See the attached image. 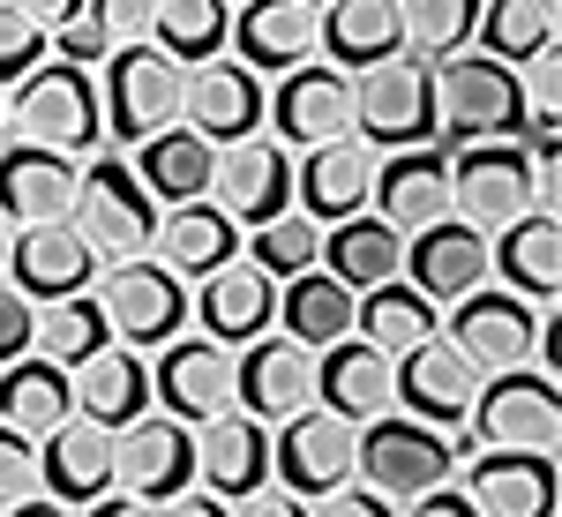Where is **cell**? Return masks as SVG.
I'll return each mask as SVG.
<instances>
[{"label":"cell","mask_w":562,"mask_h":517,"mask_svg":"<svg viewBox=\"0 0 562 517\" xmlns=\"http://www.w3.org/2000/svg\"><path fill=\"white\" fill-rule=\"evenodd\" d=\"M262 128H270V143H301V150L352 135V76H338L330 60H307L293 76H278L270 105H262Z\"/></svg>","instance_id":"d6986e66"},{"label":"cell","mask_w":562,"mask_h":517,"mask_svg":"<svg viewBox=\"0 0 562 517\" xmlns=\"http://www.w3.org/2000/svg\"><path fill=\"white\" fill-rule=\"evenodd\" d=\"M60 420H76V375L53 368V360H38V352L8 360V368H0V428L45 442Z\"/></svg>","instance_id":"836d02e7"},{"label":"cell","mask_w":562,"mask_h":517,"mask_svg":"<svg viewBox=\"0 0 562 517\" xmlns=\"http://www.w3.org/2000/svg\"><path fill=\"white\" fill-rule=\"evenodd\" d=\"M307 517H397V510H390V503L375 495V487H360V480H346V487L315 495V503H307Z\"/></svg>","instance_id":"681fc988"},{"label":"cell","mask_w":562,"mask_h":517,"mask_svg":"<svg viewBox=\"0 0 562 517\" xmlns=\"http://www.w3.org/2000/svg\"><path fill=\"white\" fill-rule=\"evenodd\" d=\"M76 413L98 428H128L135 413H150V360L128 345H105L76 368Z\"/></svg>","instance_id":"e575fe53"},{"label":"cell","mask_w":562,"mask_h":517,"mask_svg":"<svg viewBox=\"0 0 562 517\" xmlns=\"http://www.w3.org/2000/svg\"><path fill=\"white\" fill-rule=\"evenodd\" d=\"M188 323H203V338H217V345H248L278 323V285L262 278L256 262H225V270H211L195 285Z\"/></svg>","instance_id":"f1b7e54d"},{"label":"cell","mask_w":562,"mask_h":517,"mask_svg":"<svg viewBox=\"0 0 562 517\" xmlns=\"http://www.w3.org/2000/svg\"><path fill=\"white\" fill-rule=\"evenodd\" d=\"M225 38H233V0H158V15H150V45L180 68L217 60Z\"/></svg>","instance_id":"f35d334b"},{"label":"cell","mask_w":562,"mask_h":517,"mask_svg":"<svg viewBox=\"0 0 562 517\" xmlns=\"http://www.w3.org/2000/svg\"><path fill=\"white\" fill-rule=\"evenodd\" d=\"M38 487L53 503H98V495H113V428H98V420H60V428L38 442Z\"/></svg>","instance_id":"f546056e"},{"label":"cell","mask_w":562,"mask_h":517,"mask_svg":"<svg viewBox=\"0 0 562 517\" xmlns=\"http://www.w3.org/2000/svg\"><path fill=\"white\" fill-rule=\"evenodd\" d=\"M195 487H211L217 503H240L270 487V428L248 420L240 405L195 428Z\"/></svg>","instance_id":"cb8c5ba5"},{"label":"cell","mask_w":562,"mask_h":517,"mask_svg":"<svg viewBox=\"0 0 562 517\" xmlns=\"http://www.w3.org/2000/svg\"><path fill=\"white\" fill-rule=\"evenodd\" d=\"M135 180L150 188V203H195V195H211V143L173 121L150 143H135Z\"/></svg>","instance_id":"8d00e7d4"},{"label":"cell","mask_w":562,"mask_h":517,"mask_svg":"<svg viewBox=\"0 0 562 517\" xmlns=\"http://www.w3.org/2000/svg\"><path fill=\"white\" fill-rule=\"evenodd\" d=\"M225 53L256 76H293L315 60V8L307 0H240Z\"/></svg>","instance_id":"603a6c76"},{"label":"cell","mask_w":562,"mask_h":517,"mask_svg":"<svg viewBox=\"0 0 562 517\" xmlns=\"http://www.w3.org/2000/svg\"><path fill=\"white\" fill-rule=\"evenodd\" d=\"M368 188H375V150L360 135H338L293 166V211H307L315 225H338V217L368 211Z\"/></svg>","instance_id":"484cf974"},{"label":"cell","mask_w":562,"mask_h":517,"mask_svg":"<svg viewBox=\"0 0 562 517\" xmlns=\"http://www.w3.org/2000/svg\"><path fill=\"white\" fill-rule=\"evenodd\" d=\"M31 330H38V301H23V293L0 278V368L31 352Z\"/></svg>","instance_id":"c3c4849f"},{"label":"cell","mask_w":562,"mask_h":517,"mask_svg":"<svg viewBox=\"0 0 562 517\" xmlns=\"http://www.w3.org/2000/svg\"><path fill=\"white\" fill-rule=\"evenodd\" d=\"M368 211L383 217V225H397V233H420L435 217H450V150H442V143H420V150L375 158Z\"/></svg>","instance_id":"7402d4cb"},{"label":"cell","mask_w":562,"mask_h":517,"mask_svg":"<svg viewBox=\"0 0 562 517\" xmlns=\"http://www.w3.org/2000/svg\"><path fill=\"white\" fill-rule=\"evenodd\" d=\"M113 487L135 503H173L195 487V428L173 413H135L128 428H113Z\"/></svg>","instance_id":"8fae6325"},{"label":"cell","mask_w":562,"mask_h":517,"mask_svg":"<svg viewBox=\"0 0 562 517\" xmlns=\"http://www.w3.org/2000/svg\"><path fill=\"white\" fill-rule=\"evenodd\" d=\"M518 113H525V143H555L562 128V60H555V45H540L532 60L518 68Z\"/></svg>","instance_id":"ee69618b"},{"label":"cell","mask_w":562,"mask_h":517,"mask_svg":"<svg viewBox=\"0 0 562 517\" xmlns=\"http://www.w3.org/2000/svg\"><path fill=\"white\" fill-rule=\"evenodd\" d=\"M307 8H323V0H307Z\"/></svg>","instance_id":"94428289"},{"label":"cell","mask_w":562,"mask_h":517,"mask_svg":"<svg viewBox=\"0 0 562 517\" xmlns=\"http://www.w3.org/2000/svg\"><path fill=\"white\" fill-rule=\"evenodd\" d=\"M233 8H240V0H233Z\"/></svg>","instance_id":"6125c7cd"},{"label":"cell","mask_w":562,"mask_h":517,"mask_svg":"<svg viewBox=\"0 0 562 517\" xmlns=\"http://www.w3.org/2000/svg\"><path fill=\"white\" fill-rule=\"evenodd\" d=\"M8 517H76V510L53 503V495H31V503H8Z\"/></svg>","instance_id":"6f0895ef"},{"label":"cell","mask_w":562,"mask_h":517,"mask_svg":"<svg viewBox=\"0 0 562 517\" xmlns=\"http://www.w3.org/2000/svg\"><path fill=\"white\" fill-rule=\"evenodd\" d=\"M390 397H397V413H413L428 428H465V413H473V397H480V375H473V360L435 330V338H420L413 352L390 360Z\"/></svg>","instance_id":"5bb4252c"},{"label":"cell","mask_w":562,"mask_h":517,"mask_svg":"<svg viewBox=\"0 0 562 517\" xmlns=\"http://www.w3.org/2000/svg\"><path fill=\"white\" fill-rule=\"evenodd\" d=\"M487 278H503V293H518V301H555L562 293V217L525 211L518 225H503L487 240Z\"/></svg>","instance_id":"4dcf8cb0"},{"label":"cell","mask_w":562,"mask_h":517,"mask_svg":"<svg viewBox=\"0 0 562 517\" xmlns=\"http://www.w3.org/2000/svg\"><path fill=\"white\" fill-rule=\"evenodd\" d=\"M31 495H45L38 487V442L0 428V510H8V503H31Z\"/></svg>","instance_id":"bcb514c9"},{"label":"cell","mask_w":562,"mask_h":517,"mask_svg":"<svg viewBox=\"0 0 562 517\" xmlns=\"http://www.w3.org/2000/svg\"><path fill=\"white\" fill-rule=\"evenodd\" d=\"M352 330L375 345V352H413L420 338H435L442 330V315H435V301H420L405 278H390V285H368V293H352Z\"/></svg>","instance_id":"74e56055"},{"label":"cell","mask_w":562,"mask_h":517,"mask_svg":"<svg viewBox=\"0 0 562 517\" xmlns=\"http://www.w3.org/2000/svg\"><path fill=\"white\" fill-rule=\"evenodd\" d=\"M233 405H240L248 420H262V428L307 413V405H315V352L293 345L285 330H278V338H270V330L248 338L240 360H233Z\"/></svg>","instance_id":"2e32d148"},{"label":"cell","mask_w":562,"mask_h":517,"mask_svg":"<svg viewBox=\"0 0 562 517\" xmlns=\"http://www.w3.org/2000/svg\"><path fill=\"white\" fill-rule=\"evenodd\" d=\"M518 68L487 60V53H458L435 68V135L442 150L458 143H495V135H518Z\"/></svg>","instance_id":"8992f818"},{"label":"cell","mask_w":562,"mask_h":517,"mask_svg":"<svg viewBox=\"0 0 562 517\" xmlns=\"http://www.w3.org/2000/svg\"><path fill=\"white\" fill-rule=\"evenodd\" d=\"M105 345H113V330H105V315H98L90 293H68V301L38 307V330H31V352H38V360H53V368L76 375L90 352H105Z\"/></svg>","instance_id":"ab89813d"},{"label":"cell","mask_w":562,"mask_h":517,"mask_svg":"<svg viewBox=\"0 0 562 517\" xmlns=\"http://www.w3.org/2000/svg\"><path fill=\"white\" fill-rule=\"evenodd\" d=\"M315 405L338 413V420H352V428L397 413V397H390V352H375L360 330L338 338V345H323V352H315Z\"/></svg>","instance_id":"d4e9b609"},{"label":"cell","mask_w":562,"mask_h":517,"mask_svg":"<svg viewBox=\"0 0 562 517\" xmlns=\"http://www.w3.org/2000/svg\"><path fill=\"white\" fill-rule=\"evenodd\" d=\"M0 128H8V105H0Z\"/></svg>","instance_id":"91938a15"},{"label":"cell","mask_w":562,"mask_h":517,"mask_svg":"<svg viewBox=\"0 0 562 517\" xmlns=\"http://www.w3.org/2000/svg\"><path fill=\"white\" fill-rule=\"evenodd\" d=\"M540 323H548L540 301H518V293H503V285H480V293H465V301L450 307L442 338L473 360V375H510V368H532Z\"/></svg>","instance_id":"30bf717a"},{"label":"cell","mask_w":562,"mask_h":517,"mask_svg":"<svg viewBox=\"0 0 562 517\" xmlns=\"http://www.w3.org/2000/svg\"><path fill=\"white\" fill-rule=\"evenodd\" d=\"M150 405L188 420V428L233 413V345H217V338L158 345V360H150Z\"/></svg>","instance_id":"e0dca14e"},{"label":"cell","mask_w":562,"mask_h":517,"mask_svg":"<svg viewBox=\"0 0 562 517\" xmlns=\"http://www.w3.org/2000/svg\"><path fill=\"white\" fill-rule=\"evenodd\" d=\"M315 53H330L338 76H360L390 53H405V23L397 0H323L315 8Z\"/></svg>","instance_id":"1f68e13d"},{"label":"cell","mask_w":562,"mask_h":517,"mask_svg":"<svg viewBox=\"0 0 562 517\" xmlns=\"http://www.w3.org/2000/svg\"><path fill=\"white\" fill-rule=\"evenodd\" d=\"M8 8H15V15H31L45 38H53L60 23H76V15H83V0H8Z\"/></svg>","instance_id":"db71d44e"},{"label":"cell","mask_w":562,"mask_h":517,"mask_svg":"<svg viewBox=\"0 0 562 517\" xmlns=\"http://www.w3.org/2000/svg\"><path fill=\"white\" fill-rule=\"evenodd\" d=\"M473 38H480V53H487V60L525 68L540 45H555V0H487Z\"/></svg>","instance_id":"b9f144b4"},{"label":"cell","mask_w":562,"mask_h":517,"mask_svg":"<svg viewBox=\"0 0 562 517\" xmlns=\"http://www.w3.org/2000/svg\"><path fill=\"white\" fill-rule=\"evenodd\" d=\"M480 8H487V0H397L405 53H413V60H428V68L458 60V53L473 45V31H480Z\"/></svg>","instance_id":"60d3db41"},{"label":"cell","mask_w":562,"mask_h":517,"mask_svg":"<svg viewBox=\"0 0 562 517\" xmlns=\"http://www.w3.org/2000/svg\"><path fill=\"white\" fill-rule=\"evenodd\" d=\"M525 211H540V195H532V143L525 135L465 143L450 158V217H465L480 233H503Z\"/></svg>","instance_id":"52a82bcc"},{"label":"cell","mask_w":562,"mask_h":517,"mask_svg":"<svg viewBox=\"0 0 562 517\" xmlns=\"http://www.w3.org/2000/svg\"><path fill=\"white\" fill-rule=\"evenodd\" d=\"M98 113L113 143H150L158 128L180 121V60H166L158 45H113L105 76H98Z\"/></svg>","instance_id":"ba28073f"},{"label":"cell","mask_w":562,"mask_h":517,"mask_svg":"<svg viewBox=\"0 0 562 517\" xmlns=\"http://www.w3.org/2000/svg\"><path fill=\"white\" fill-rule=\"evenodd\" d=\"M45 45H53V38H45L38 23H31V15H15V8L0 0V83H23V76L45 60Z\"/></svg>","instance_id":"f6af8a7d"},{"label":"cell","mask_w":562,"mask_h":517,"mask_svg":"<svg viewBox=\"0 0 562 517\" xmlns=\"http://www.w3.org/2000/svg\"><path fill=\"white\" fill-rule=\"evenodd\" d=\"M83 517H158V503H135V495H98V503H83Z\"/></svg>","instance_id":"9f6ffc18"},{"label":"cell","mask_w":562,"mask_h":517,"mask_svg":"<svg viewBox=\"0 0 562 517\" xmlns=\"http://www.w3.org/2000/svg\"><path fill=\"white\" fill-rule=\"evenodd\" d=\"M233 517H307V503H301V495H285V487L270 480V487H256V495H240V510H233Z\"/></svg>","instance_id":"f5cc1de1"},{"label":"cell","mask_w":562,"mask_h":517,"mask_svg":"<svg viewBox=\"0 0 562 517\" xmlns=\"http://www.w3.org/2000/svg\"><path fill=\"white\" fill-rule=\"evenodd\" d=\"M352 135L375 150H420L435 143V68L413 53H390L352 76Z\"/></svg>","instance_id":"5b68a950"},{"label":"cell","mask_w":562,"mask_h":517,"mask_svg":"<svg viewBox=\"0 0 562 517\" xmlns=\"http://www.w3.org/2000/svg\"><path fill=\"white\" fill-rule=\"evenodd\" d=\"M397 517H480V510L465 503V487H458V480H442V487H428V495H413Z\"/></svg>","instance_id":"816d5d0a"},{"label":"cell","mask_w":562,"mask_h":517,"mask_svg":"<svg viewBox=\"0 0 562 517\" xmlns=\"http://www.w3.org/2000/svg\"><path fill=\"white\" fill-rule=\"evenodd\" d=\"M465 503L480 517H555V450H465Z\"/></svg>","instance_id":"ffe728a7"},{"label":"cell","mask_w":562,"mask_h":517,"mask_svg":"<svg viewBox=\"0 0 562 517\" xmlns=\"http://www.w3.org/2000/svg\"><path fill=\"white\" fill-rule=\"evenodd\" d=\"M68 225L90 240V256L98 262H135L150 256V233H158V203H150V188L135 180L128 158H90L83 180H76V211Z\"/></svg>","instance_id":"3957f363"},{"label":"cell","mask_w":562,"mask_h":517,"mask_svg":"<svg viewBox=\"0 0 562 517\" xmlns=\"http://www.w3.org/2000/svg\"><path fill=\"white\" fill-rule=\"evenodd\" d=\"M90 301H98V315H105L113 345H128V352H158V345H173L180 330H188V285H180L158 256L105 262Z\"/></svg>","instance_id":"277c9868"},{"label":"cell","mask_w":562,"mask_h":517,"mask_svg":"<svg viewBox=\"0 0 562 517\" xmlns=\"http://www.w3.org/2000/svg\"><path fill=\"white\" fill-rule=\"evenodd\" d=\"M211 188H217V211L256 233V225L293 211V158H285V143H270V135L217 143L211 150Z\"/></svg>","instance_id":"4fadbf2b"},{"label":"cell","mask_w":562,"mask_h":517,"mask_svg":"<svg viewBox=\"0 0 562 517\" xmlns=\"http://www.w3.org/2000/svg\"><path fill=\"white\" fill-rule=\"evenodd\" d=\"M278 330H285L293 345H307V352L352 338V293L330 278V270H301V278L278 285Z\"/></svg>","instance_id":"d590c367"},{"label":"cell","mask_w":562,"mask_h":517,"mask_svg":"<svg viewBox=\"0 0 562 517\" xmlns=\"http://www.w3.org/2000/svg\"><path fill=\"white\" fill-rule=\"evenodd\" d=\"M8 135L15 143H45V150H68L83 158L105 143V113H98V83L90 68H68V60H38L15 98H8Z\"/></svg>","instance_id":"7a4b0ae2"},{"label":"cell","mask_w":562,"mask_h":517,"mask_svg":"<svg viewBox=\"0 0 562 517\" xmlns=\"http://www.w3.org/2000/svg\"><path fill=\"white\" fill-rule=\"evenodd\" d=\"M262 105H270V83L256 68H240L233 53L180 68V128H195L211 150L240 143V135H262Z\"/></svg>","instance_id":"7c38bea8"},{"label":"cell","mask_w":562,"mask_h":517,"mask_svg":"<svg viewBox=\"0 0 562 517\" xmlns=\"http://www.w3.org/2000/svg\"><path fill=\"white\" fill-rule=\"evenodd\" d=\"M397 278L435 307H458L465 293L487 285V233L465 225V217H435L420 233H405V262H397Z\"/></svg>","instance_id":"ac0fdd59"},{"label":"cell","mask_w":562,"mask_h":517,"mask_svg":"<svg viewBox=\"0 0 562 517\" xmlns=\"http://www.w3.org/2000/svg\"><path fill=\"white\" fill-rule=\"evenodd\" d=\"M315 256H323V225H315L307 211L270 217V225H256V240H248V262H256L270 285H285V278L315 270Z\"/></svg>","instance_id":"7bdbcfd3"},{"label":"cell","mask_w":562,"mask_h":517,"mask_svg":"<svg viewBox=\"0 0 562 517\" xmlns=\"http://www.w3.org/2000/svg\"><path fill=\"white\" fill-rule=\"evenodd\" d=\"M270 480H278L285 495H301V503L346 487L352 480V420L323 413V405L278 420V435H270Z\"/></svg>","instance_id":"9a60e30c"},{"label":"cell","mask_w":562,"mask_h":517,"mask_svg":"<svg viewBox=\"0 0 562 517\" xmlns=\"http://www.w3.org/2000/svg\"><path fill=\"white\" fill-rule=\"evenodd\" d=\"M397 262H405V233L383 225L375 211H352V217H338V225H323V256H315V270H330L346 293L390 285Z\"/></svg>","instance_id":"d6a6232c"},{"label":"cell","mask_w":562,"mask_h":517,"mask_svg":"<svg viewBox=\"0 0 562 517\" xmlns=\"http://www.w3.org/2000/svg\"><path fill=\"white\" fill-rule=\"evenodd\" d=\"M465 442L473 450H555L562 442V397L555 375L540 368H510V375H480V397L465 413Z\"/></svg>","instance_id":"9c48e42d"},{"label":"cell","mask_w":562,"mask_h":517,"mask_svg":"<svg viewBox=\"0 0 562 517\" xmlns=\"http://www.w3.org/2000/svg\"><path fill=\"white\" fill-rule=\"evenodd\" d=\"M53 45H60V60H68V68H105V53H113V45H105V31H98L90 15L60 23V31H53Z\"/></svg>","instance_id":"f907efd6"},{"label":"cell","mask_w":562,"mask_h":517,"mask_svg":"<svg viewBox=\"0 0 562 517\" xmlns=\"http://www.w3.org/2000/svg\"><path fill=\"white\" fill-rule=\"evenodd\" d=\"M465 450H473L465 435L428 428L413 413H383V420L352 428V480L375 487L383 503H413V495H428V487H442V480L458 473Z\"/></svg>","instance_id":"6da1fadb"},{"label":"cell","mask_w":562,"mask_h":517,"mask_svg":"<svg viewBox=\"0 0 562 517\" xmlns=\"http://www.w3.org/2000/svg\"><path fill=\"white\" fill-rule=\"evenodd\" d=\"M98 278V256L90 240L68 225V217H45V225H15L8 233V285L23 301H68V293H90Z\"/></svg>","instance_id":"44dd1931"},{"label":"cell","mask_w":562,"mask_h":517,"mask_svg":"<svg viewBox=\"0 0 562 517\" xmlns=\"http://www.w3.org/2000/svg\"><path fill=\"white\" fill-rule=\"evenodd\" d=\"M76 180H83V166H76L68 150L8 143V150H0V217H8V225L68 217V211H76Z\"/></svg>","instance_id":"4316f807"},{"label":"cell","mask_w":562,"mask_h":517,"mask_svg":"<svg viewBox=\"0 0 562 517\" xmlns=\"http://www.w3.org/2000/svg\"><path fill=\"white\" fill-rule=\"evenodd\" d=\"M0 278H8V233H0Z\"/></svg>","instance_id":"680465c9"},{"label":"cell","mask_w":562,"mask_h":517,"mask_svg":"<svg viewBox=\"0 0 562 517\" xmlns=\"http://www.w3.org/2000/svg\"><path fill=\"white\" fill-rule=\"evenodd\" d=\"M158 517H233V503H217L211 487H188L173 503H158Z\"/></svg>","instance_id":"11a10c76"},{"label":"cell","mask_w":562,"mask_h":517,"mask_svg":"<svg viewBox=\"0 0 562 517\" xmlns=\"http://www.w3.org/2000/svg\"><path fill=\"white\" fill-rule=\"evenodd\" d=\"M150 256L173 270L180 285H203L211 270H225V262H240V225L217 211V203H166L158 211V233H150Z\"/></svg>","instance_id":"83f0119b"},{"label":"cell","mask_w":562,"mask_h":517,"mask_svg":"<svg viewBox=\"0 0 562 517\" xmlns=\"http://www.w3.org/2000/svg\"><path fill=\"white\" fill-rule=\"evenodd\" d=\"M83 15L105 31V45H143V38H150L158 0H83Z\"/></svg>","instance_id":"7dc6e473"}]
</instances>
